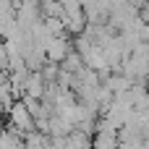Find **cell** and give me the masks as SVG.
Masks as SVG:
<instances>
[{"mask_svg":"<svg viewBox=\"0 0 149 149\" xmlns=\"http://www.w3.org/2000/svg\"><path fill=\"white\" fill-rule=\"evenodd\" d=\"M8 123H10V128H13L16 134H29V131H34V118L29 115V110H26L24 102H13V105H10V110H8Z\"/></svg>","mask_w":149,"mask_h":149,"instance_id":"cell-1","label":"cell"},{"mask_svg":"<svg viewBox=\"0 0 149 149\" xmlns=\"http://www.w3.org/2000/svg\"><path fill=\"white\" fill-rule=\"evenodd\" d=\"M63 65H65L63 71H71V73L76 76V73H79V71L84 68V60H81V55H79V52H73V50H71V52L65 55V60H63Z\"/></svg>","mask_w":149,"mask_h":149,"instance_id":"cell-3","label":"cell"},{"mask_svg":"<svg viewBox=\"0 0 149 149\" xmlns=\"http://www.w3.org/2000/svg\"><path fill=\"white\" fill-rule=\"evenodd\" d=\"M68 52H71V45H68L65 37H50V42H47V47H45V60H50V63H63Z\"/></svg>","mask_w":149,"mask_h":149,"instance_id":"cell-2","label":"cell"},{"mask_svg":"<svg viewBox=\"0 0 149 149\" xmlns=\"http://www.w3.org/2000/svg\"><path fill=\"white\" fill-rule=\"evenodd\" d=\"M118 149H147L144 139H136V141H118Z\"/></svg>","mask_w":149,"mask_h":149,"instance_id":"cell-4","label":"cell"}]
</instances>
